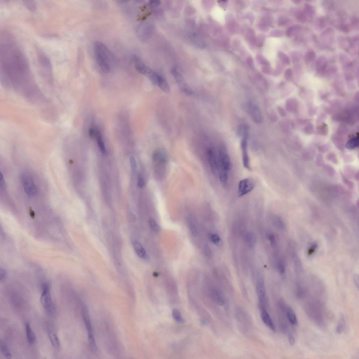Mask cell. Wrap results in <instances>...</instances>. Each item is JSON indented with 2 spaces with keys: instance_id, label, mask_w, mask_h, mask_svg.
Masks as SVG:
<instances>
[{
  "instance_id": "obj_52",
  "label": "cell",
  "mask_w": 359,
  "mask_h": 359,
  "mask_svg": "<svg viewBox=\"0 0 359 359\" xmlns=\"http://www.w3.org/2000/svg\"><path fill=\"white\" fill-rule=\"evenodd\" d=\"M268 238L271 244L274 245L275 242V238L274 235L272 234H270L268 236Z\"/></svg>"
},
{
  "instance_id": "obj_21",
  "label": "cell",
  "mask_w": 359,
  "mask_h": 359,
  "mask_svg": "<svg viewBox=\"0 0 359 359\" xmlns=\"http://www.w3.org/2000/svg\"><path fill=\"white\" fill-rule=\"evenodd\" d=\"M133 246L135 251L140 257L144 258L145 257V251L141 243L137 241H134L133 243Z\"/></svg>"
},
{
  "instance_id": "obj_42",
  "label": "cell",
  "mask_w": 359,
  "mask_h": 359,
  "mask_svg": "<svg viewBox=\"0 0 359 359\" xmlns=\"http://www.w3.org/2000/svg\"><path fill=\"white\" fill-rule=\"evenodd\" d=\"M343 320L339 323L336 329V333L338 334L342 333L344 329V324Z\"/></svg>"
},
{
  "instance_id": "obj_6",
  "label": "cell",
  "mask_w": 359,
  "mask_h": 359,
  "mask_svg": "<svg viewBox=\"0 0 359 359\" xmlns=\"http://www.w3.org/2000/svg\"><path fill=\"white\" fill-rule=\"evenodd\" d=\"M133 60L135 68L137 72L146 76L153 83L156 79L157 73L146 65L138 56H134Z\"/></svg>"
},
{
  "instance_id": "obj_56",
  "label": "cell",
  "mask_w": 359,
  "mask_h": 359,
  "mask_svg": "<svg viewBox=\"0 0 359 359\" xmlns=\"http://www.w3.org/2000/svg\"><path fill=\"white\" fill-rule=\"evenodd\" d=\"M354 281L355 284L358 288L359 287V278L358 276L356 275L353 277Z\"/></svg>"
},
{
  "instance_id": "obj_1",
  "label": "cell",
  "mask_w": 359,
  "mask_h": 359,
  "mask_svg": "<svg viewBox=\"0 0 359 359\" xmlns=\"http://www.w3.org/2000/svg\"><path fill=\"white\" fill-rule=\"evenodd\" d=\"M1 69L3 82L7 85L25 95L35 90L28 61L8 33H3L1 40Z\"/></svg>"
},
{
  "instance_id": "obj_47",
  "label": "cell",
  "mask_w": 359,
  "mask_h": 359,
  "mask_svg": "<svg viewBox=\"0 0 359 359\" xmlns=\"http://www.w3.org/2000/svg\"><path fill=\"white\" fill-rule=\"evenodd\" d=\"M288 340L290 345L292 346H294L295 345L296 343L295 339L294 336L292 334H289L288 335Z\"/></svg>"
},
{
  "instance_id": "obj_11",
  "label": "cell",
  "mask_w": 359,
  "mask_h": 359,
  "mask_svg": "<svg viewBox=\"0 0 359 359\" xmlns=\"http://www.w3.org/2000/svg\"><path fill=\"white\" fill-rule=\"evenodd\" d=\"M208 157L209 164L211 171L215 175H218L220 172V164L218 155L212 149L208 150Z\"/></svg>"
},
{
  "instance_id": "obj_4",
  "label": "cell",
  "mask_w": 359,
  "mask_h": 359,
  "mask_svg": "<svg viewBox=\"0 0 359 359\" xmlns=\"http://www.w3.org/2000/svg\"><path fill=\"white\" fill-rule=\"evenodd\" d=\"M152 159L155 166V172L157 178L163 177L168 163V154L164 150L159 149L154 152Z\"/></svg>"
},
{
  "instance_id": "obj_54",
  "label": "cell",
  "mask_w": 359,
  "mask_h": 359,
  "mask_svg": "<svg viewBox=\"0 0 359 359\" xmlns=\"http://www.w3.org/2000/svg\"><path fill=\"white\" fill-rule=\"evenodd\" d=\"M1 184L2 188H4L5 186H6V184H5V182L4 178L3 176L2 175V174L1 173Z\"/></svg>"
},
{
  "instance_id": "obj_55",
  "label": "cell",
  "mask_w": 359,
  "mask_h": 359,
  "mask_svg": "<svg viewBox=\"0 0 359 359\" xmlns=\"http://www.w3.org/2000/svg\"><path fill=\"white\" fill-rule=\"evenodd\" d=\"M191 230L192 234L194 236L196 237L197 235V230L195 227L193 226H191Z\"/></svg>"
},
{
  "instance_id": "obj_44",
  "label": "cell",
  "mask_w": 359,
  "mask_h": 359,
  "mask_svg": "<svg viewBox=\"0 0 359 359\" xmlns=\"http://www.w3.org/2000/svg\"><path fill=\"white\" fill-rule=\"evenodd\" d=\"M318 247V245L316 243H314L311 245L310 248H309L308 251V254L309 255H311L315 251L316 248Z\"/></svg>"
},
{
  "instance_id": "obj_35",
  "label": "cell",
  "mask_w": 359,
  "mask_h": 359,
  "mask_svg": "<svg viewBox=\"0 0 359 359\" xmlns=\"http://www.w3.org/2000/svg\"><path fill=\"white\" fill-rule=\"evenodd\" d=\"M150 225L152 230L156 232H159L160 228L156 221L153 219L151 218L149 220Z\"/></svg>"
},
{
  "instance_id": "obj_12",
  "label": "cell",
  "mask_w": 359,
  "mask_h": 359,
  "mask_svg": "<svg viewBox=\"0 0 359 359\" xmlns=\"http://www.w3.org/2000/svg\"><path fill=\"white\" fill-rule=\"evenodd\" d=\"M38 62L42 71L51 74L52 71V66L51 61L43 51L38 50L37 52Z\"/></svg>"
},
{
  "instance_id": "obj_57",
  "label": "cell",
  "mask_w": 359,
  "mask_h": 359,
  "mask_svg": "<svg viewBox=\"0 0 359 359\" xmlns=\"http://www.w3.org/2000/svg\"><path fill=\"white\" fill-rule=\"evenodd\" d=\"M291 2H293L295 4H299L302 1H300V0H293V1H292Z\"/></svg>"
},
{
  "instance_id": "obj_40",
  "label": "cell",
  "mask_w": 359,
  "mask_h": 359,
  "mask_svg": "<svg viewBox=\"0 0 359 359\" xmlns=\"http://www.w3.org/2000/svg\"><path fill=\"white\" fill-rule=\"evenodd\" d=\"M279 57L285 64L288 65L290 64V61L289 58L288 56L287 55H285L284 53L280 52L279 53Z\"/></svg>"
},
{
  "instance_id": "obj_37",
  "label": "cell",
  "mask_w": 359,
  "mask_h": 359,
  "mask_svg": "<svg viewBox=\"0 0 359 359\" xmlns=\"http://www.w3.org/2000/svg\"><path fill=\"white\" fill-rule=\"evenodd\" d=\"M130 165L133 173L136 172L137 170V164L134 157L131 156L130 158Z\"/></svg>"
},
{
  "instance_id": "obj_23",
  "label": "cell",
  "mask_w": 359,
  "mask_h": 359,
  "mask_svg": "<svg viewBox=\"0 0 359 359\" xmlns=\"http://www.w3.org/2000/svg\"><path fill=\"white\" fill-rule=\"evenodd\" d=\"M211 296L214 301L219 305L223 306L224 303V300L221 294L217 290L214 289L211 291Z\"/></svg>"
},
{
  "instance_id": "obj_19",
  "label": "cell",
  "mask_w": 359,
  "mask_h": 359,
  "mask_svg": "<svg viewBox=\"0 0 359 359\" xmlns=\"http://www.w3.org/2000/svg\"><path fill=\"white\" fill-rule=\"evenodd\" d=\"M95 138L96 139L98 147H99L101 152L103 154H106L107 153L104 141H103L102 135L99 130L97 129H96Z\"/></svg>"
},
{
  "instance_id": "obj_32",
  "label": "cell",
  "mask_w": 359,
  "mask_h": 359,
  "mask_svg": "<svg viewBox=\"0 0 359 359\" xmlns=\"http://www.w3.org/2000/svg\"><path fill=\"white\" fill-rule=\"evenodd\" d=\"M296 18L299 21L302 23H305L307 21V17L304 12L297 11L296 13Z\"/></svg>"
},
{
  "instance_id": "obj_29",
  "label": "cell",
  "mask_w": 359,
  "mask_h": 359,
  "mask_svg": "<svg viewBox=\"0 0 359 359\" xmlns=\"http://www.w3.org/2000/svg\"><path fill=\"white\" fill-rule=\"evenodd\" d=\"M304 12L307 17L311 18L314 16L315 11L313 6L310 5L305 4H304Z\"/></svg>"
},
{
  "instance_id": "obj_17",
  "label": "cell",
  "mask_w": 359,
  "mask_h": 359,
  "mask_svg": "<svg viewBox=\"0 0 359 359\" xmlns=\"http://www.w3.org/2000/svg\"><path fill=\"white\" fill-rule=\"evenodd\" d=\"M261 317L264 323L273 332L276 331V328L273 322L271 317L265 309H263L261 313Z\"/></svg>"
},
{
  "instance_id": "obj_31",
  "label": "cell",
  "mask_w": 359,
  "mask_h": 359,
  "mask_svg": "<svg viewBox=\"0 0 359 359\" xmlns=\"http://www.w3.org/2000/svg\"><path fill=\"white\" fill-rule=\"evenodd\" d=\"M23 4L27 9L31 12H34L36 10L37 6L35 2L33 1H23Z\"/></svg>"
},
{
  "instance_id": "obj_18",
  "label": "cell",
  "mask_w": 359,
  "mask_h": 359,
  "mask_svg": "<svg viewBox=\"0 0 359 359\" xmlns=\"http://www.w3.org/2000/svg\"><path fill=\"white\" fill-rule=\"evenodd\" d=\"M328 65V60L323 56L319 57L316 61L317 70L318 72L324 73L326 70Z\"/></svg>"
},
{
  "instance_id": "obj_3",
  "label": "cell",
  "mask_w": 359,
  "mask_h": 359,
  "mask_svg": "<svg viewBox=\"0 0 359 359\" xmlns=\"http://www.w3.org/2000/svg\"><path fill=\"white\" fill-rule=\"evenodd\" d=\"M218 156L220 164L219 178L221 183H225L228 180L231 167L230 157L225 147H220L219 149Z\"/></svg>"
},
{
  "instance_id": "obj_38",
  "label": "cell",
  "mask_w": 359,
  "mask_h": 359,
  "mask_svg": "<svg viewBox=\"0 0 359 359\" xmlns=\"http://www.w3.org/2000/svg\"><path fill=\"white\" fill-rule=\"evenodd\" d=\"M338 28L340 31L344 33H347L350 31V29L347 25L341 24L338 26Z\"/></svg>"
},
{
  "instance_id": "obj_48",
  "label": "cell",
  "mask_w": 359,
  "mask_h": 359,
  "mask_svg": "<svg viewBox=\"0 0 359 359\" xmlns=\"http://www.w3.org/2000/svg\"><path fill=\"white\" fill-rule=\"evenodd\" d=\"M351 23L353 26L356 27L358 25L359 19L357 17H353L351 19Z\"/></svg>"
},
{
  "instance_id": "obj_2",
  "label": "cell",
  "mask_w": 359,
  "mask_h": 359,
  "mask_svg": "<svg viewBox=\"0 0 359 359\" xmlns=\"http://www.w3.org/2000/svg\"><path fill=\"white\" fill-rule=\"evenodd\" d=\"M94 52L96 60L101 69L105 73H109L111 66L114 64V55L104 44L97 41L94 44Z\"/></svg>"
},
{
  "instance_id": "obj_14",
  "label": "cell",
  "mask_w": 359,
  "mask_h": 359,
  "mask_svg": "<svg viewBox=\"0 0 359 359\" xmlns=\"http://www.w3.org/2000/svg\"><path fill=\"white\" fill-rule=\"evenodd\" d=\"M257 291L259 301L261 303H264L266 298V291L264 280L259 279L257 284Z\"/></svg>"
},
{
  "instance_id": "obj_49",
  "label": "cell",
  "mask_w": 359,
  "mask_h": 359,
  "mask_svg": "<svg viewBox=\"0 0 359 359\" xmlns=\"http://www.w3.org/2000/svg\"><path fill=\"white\" fill-rule=\"evenodd\" d=\"M294 262L295 263V265H296V266L297 267V268H298L299 269H300L301 268V265L300 262L299 260L298 259V258H297V257L296 256L294 255Z\"/></svg>"
},
{
  "instance_id": "obj_41",
  "label": "cell",
  "mask_w": 359,
  "mask_h": 359,
  "mask_svg": "<svg viewBox=\"0 0 359 359\" xmlns=\"http://www.w3.org/2000/svg\"><path fill=\"white\" fill-rule=\"evenodd\" d=\"M146 183L144 179L141 176H139L137 180V186L140 188H143L145 186Z\"/></svg>"
},
{
  "instance_id": "obj_39",
  "label": "cell",
  "mask_w": 359,
  "mask_h": 359,
  "mask_svg": "<svg viewBox=\"0 0 359 359\" xmlns=\"http://www.w3.org/2000/svg\"><path fill=\"white\" fill-rule=\"evenodd\" d=\"M323 5L324 8L328 10L331 9L333 8L334 3V2L331 1H324Z\"/></svg>"
},
{
  "instance_id": "obj_24",
  "label": "cell",
  "mask_w": 359,
  "mask_h": 359,
  "mask_svg": "<svg viewBox=\"0 0 359 359\" xmlns=\"http://www.w3.org/2000/svg\"><path fill=\"white\" fill-rule=\"evenodd\" d=\"M287 316L290 322L294 325H298V321L297 317L293 310L291 307H289L287 309Z\"/></svg>"
},
{
  "instance_id": "obj_13",
  "label": "cell",
  "mask_w": 359,
  "mask_h": 359,
  "mask_svg": "<svg viewBox=\"0 0 359 359\" xmlns=\"http://www.w3.org/2000/svg\"><path fill=\"white\" fill-rule=\"evenodd\" d=\"M247 135H243L241 143L242 160L243 166L248 170H250V166L249 155L248 152Z\"/></svg>"
},
{
  "instance_id": "obj_16",
  "label": "cell",
  "mask_w": 359,
  "mask_h": 359,
  "mask_svg": "<svg viewBox=\"0 0 359 359\" xmlns=\"http://www.w3.org/2000/svg\"><path fill=\"white\" fill-rule=\"evenodd\" d=\"M249 114L254 121L260 123L262 122V116L260 110L256 106L250 104L249 106Z\"/></svg>"
},
{
  "instance_id": "obj_34",
  "label": "cell",
  "mask_w": 359,
  "mask_h": 359,
  "mask_svg": "<svg viewBox=\"0 0 359 359\" xmlns=\"http://www.w3.org/2000/svg\"><path fill=\"white\" fill-rule=\"evenodd\" d=\"M211 239L212 241L216 245L220 246L222 245V242L219 236L217 234H213L211 235Z\"/></svg>"
},
{
  "instance_id": "obj_53",
  "label": "cell",
  "mask_w": 359,
  "mask_h": 359,
  "mask_svg": "<svg viewBox=\"0 0 359 359\" xmlns=\"http://www.w3.org/2000/svg\"><path fill=\"white\" fill-rule=\"evenodd\" d=\"M160 2L159 1H151L150 2V5L152 7H155L158 6L160 4Z\"/></svg>"
},
{
  "instance_id": "obj_5",
  "label": "cell",
  "mask_w": 359,
  "mask_h": 359,
  "mask_svg": "<svg viewBox=\"0 0 359 359\" xmlns=\"http://www.w3.org/2000/svg\"><path fill=\"white\" fill-rule=\"evenodd\" d=\"M41 302L42 306L49 315L52 317L55 316L56 308L52 299L50 288L47 284H44L43 285V292L41 297Z\"/></svg>"
},
{
  "instance_id": "obj_50",
  "label": "cell",
  "mask_w": 359,
  "mask_h": 359,
  "mask_svg": "<svg viewBox=\"0 0 359 359\" xmlns=\"http://www.w3.org/2000/svg\"><path fill=\"white\" fill-rule=\"evenodd\" d=\"M292 75V70L291 68H288L286 70L285 72V75L287 78H290L291 77Z\"/></svg>"
},
{
  "instance_id": "obj_20",
  "label": "cell",
  "mask_w": 359,
  "mask_h": 359,
  "mask_svg": "<svg viewBox=\"0 0 359 359\" xmlns=\"http://www.w3.org/2000/svg\"><path fill=\"white\" fill-rule=\"evenodd\" d=\"M26 332L27 340L29 343L33 344L35 342L36 338L33 329H32L30 325L28 323L26 324Z\"/></svg>"
},
{
  "instance_id": "obj_22",
  "label": "cell",
  "mask_w": 359,
  "mask_h": 359,
  "mask_svg": "<svg viewBox=\"0 0 359 359\" xmlns=\"http://www.w3.org/2000/svg\"><path fill=\"white\" fill-rule=\"evenodd\" d=\"M245 240L249 247L252 248L254 247L256 243V237L254 233L248 232L246 234Z\"/></svg>"
},
{
  "instance_id": "obj_27",
  "label": "cell",
  "mask_w": 359,
  "mask_h": 359,
  "mask_svg": "<svg viewBox=\"0 0 359 359\" xmlns=\"http://www.w3.org/2000/svg\"><path fill=\"white\" fill-rule=\"evenodd\" d=\"M316 57V54L313 50H310L306 53L304 56V60L306 64L311 63L315 60Z\"/></svg>"
},
{
  "instance_id": "obj_9",
  "label": "cell",
  "mask_w": 359,
  "mask_h": 359,
  "mask_svg": "<svg viewBox=\"0 0 359 359\" xmlns=\"http://www.w3.org/2000/svg\"><path fill=\"white\" fill-rule=\"evenodd\" d=\"M171 73L182 91L183 92L184 94L188 95H192L193 93L192 91L187 84L183 76L177 70V69L176 68L172 69Z\"/></svg>"
},
{
  "instance_id": "obj_28",
  "label": "cell",
  "mask_w": 359,
  "mask_h": 359,
  "mask_svg": "<svg viewBox=\"0 0 359 359\" xmlns=\"http://www.w3.org/2000/svg\"><path fill=\"white\" fill-rule=\"evenodd\" d=\"M172 315L174 320L177 322L181 324L185 322V320L183 318L180 312L178 310L176 309L173 310L172 312Z\"/></svg>"
},
{
  "instance_id": "obj_8",
  "label": "cell",
  "mask_w": 359,
  "mask_h": 359,
  "mask_svg": "<svg viewBox=\"0 0 359 359\" xmlns=\"http://www.w3.org/2000/svg\"><path fill=\"white\" fill-rule=\"evenodd\" d=\"M21 181L26 194L29 196L35 195L37 191V188L32 177L28 174H24L21 176Z\"/></svg>"
},
{
  "instance_id": "obj_36",
  "label": "cell",
  "mask_w": 359,
  "mask_h": 359,
  "mask_svg": "<svg viewBox=\"0 0 359 359\" xmlns=\"http://www.w3.org/2000/svg\"><path fill=\"white\" fill-rule=\"evenodd\" d=\"M358 141L356 139H353L348 142L346 147L349 149H353L358 145Z\"/></svg>"
},
{
  "instance_id": "obj_51",
  "label": "cell",
  "mask_w": 359,
  "mask_h": 359,
  "mask_svg": "<svg viewBox=\"0 0 359 359\" xmlns=\"http://www.w3.org/2000/svg\"><path fill=\"white\" fill-rule=\"evenodd\" d=\"M300 55L298 53L294 52L292 55V60L294 62H296L299 60Z\"/></svg>"
},
{
  "instance_id": "obj_45",
  "label": "cell",
  "mask_w": 359,
  "mask_h": 359,
  "mask_svg": "<svg viewBox=\"0 0 359 359\" xmlns=\"http://www.w3.org/2000/svg\"><path fill=\"white\" fill-rule=\"evenodd\" d=\"M274 221L275 223L276 224L281 228H284V225L283 223L282 222V221L278 217H275L274 218Z\"/></svg>"
},
{
  "instance_id": "obj_10",
  "label": "cell",
  "mask_w": 359,
  "mask_h": 359,
  "mask_svg": "<svg viewBox=\"0 0 359 359\" xmlns=\"http://www.w3.org/2000/svg\"><path fill=\"white\" fill-rule=\"evenodd\" d=\"M255 183L252 179L248 178L241 180L238 184V196H244L251 192L254 188Z\"/></svg>"
},
{
  "instance_id": "obj_43",
  "label": "cell",
  "mask_w": 359,
  "mask_h": 359,
  "mask_svg": "<svg viewBox=\"0 0 359 359\" xmlns=\"http://www.w3.org/2000/svg\"><path fill=\"white\" fill-rule=\"evenodd\" d=\"M278 268L279 271L280 273L282 274H284L285 272V267L284 265L281 262L279 263L278 265Z\"/></svg>"
},
{
  "instance_id": "obj_33",
  "label": "cell",
  "mask_w": 359,
  "mask_h": 359,
  "mask_svg": "<svg viewBox=\"0 0 359 359\" xmlns=\"http://www.w3.org/2000/svg\"><path fill=\"white\" fill-rule=\"evenodd\" d=\"M326 24V19L324 17H321L319 18L317 21L316 26L318 28L320 29H322L325 28Z\"/></svg>"
},
{
  "instance_id": "obj_7",
  "label": "cell",
  "mask_w": 359,
  "mask_h": 359,
  "mask_svg": "<svg viewBox=\"0 0 359 359\" xmlns=\"http://www.w3.org/2000/svg\"><path fill=\"white\" fill-rule=\"evenodd\" d=\"M82 315L83 321L87 331L88 338L90 347L93 351H95L96 349V346L94 334L93 333L89 313H88L87 309L85 307H83V308Z\"/></svg>"
},
{
  "instance_id": "obj_25",
  "label": "cell",
  "mask_w": 359,
  "mask_h": 359,
  "mask_svg": "<svg viewBox=\"0 0 359 359\" xmlns=\"http://www.w3.org/2000/svg\"><path fill=\"white\" fill-rule=\"evenodd\" d=\"M49 338L52 345L56 349L60 347V342L57 335L52 331H49L48 332Z\"/></svg>"
},
{
  "instance_id": "obj_46",
  "label": "cell",
  "mask_w": 359,
  "mask_h": 359,
  "mask_svg": "<svg viewBox=\"0 0 359 359\" xmlns=\"http://www.w3.org/2000/svg\"><path fill=\"white\" fill-rule=\"evenodd\" d=\"M205 252L206 255L208 257H211V250L210 248L207 244H206L205 246Z\"/></svg>"
},
{
  "instance_id": "obj_26",
  "label": "cell",
  "mask_w": 359,
  "mask_h": 359,
  "mask_svg": "<svg viewBox=\"0 0 359 359\" xmlns=\"http://www.w3.org/2000/svg\"><path fill=\"white\" fill-rule=\"evenodd\" d=\"M0 350L2 354L7 359H11L12 355L10 352L8 347L3 341H1L0 342Z\"/></svg>"
},
{
  "instance_id": "obj_30",
  "label": "cell",
  "mask_w": 359,
  "mask_h": 359,
  "mask_svg": "<svg viewBox=\"0 0 359 359\" xmlns=\"http://www.w3.org/2000/svg\"><path fill=\"white\" fill-rule=\"evenodd\" d=\"M301 28V27L299 25H295L290 27L287 31V36L290 37L295 35L300 30Z\"/></svg>"
},
{
  "instance_id": "obj_15",
  "label": "cell",
  "mask_w": 359,
  "mask_h": 359,
  "mask_svg": "<svg viewBox=\"0 0 359 359\" xmlns=\"http://www.w3.org/2000/svg\"><path fill=\"white\" fill-rule=\"evenodd\" d=\"M150 26L149 24L145 22L139 25L137 29V36L141 40H146L149 35Z\"/></svg>"
},
{
  "instance_id": "obj_58",
  "label": "cell",
  "mask_w": 359,
  "mask_h": 359,
  "mask_svg": "<svg viewBox=\"0 0 359 359\" xmlns=\"http://www.w3.org/2000/svg\"><path fill=\"white\" fill-rule=\"evenodd\" d=\"M153 275L155 277H157L158 276V274L156 272H155L153 273Z\"/></svg>"
}]
</instances>
